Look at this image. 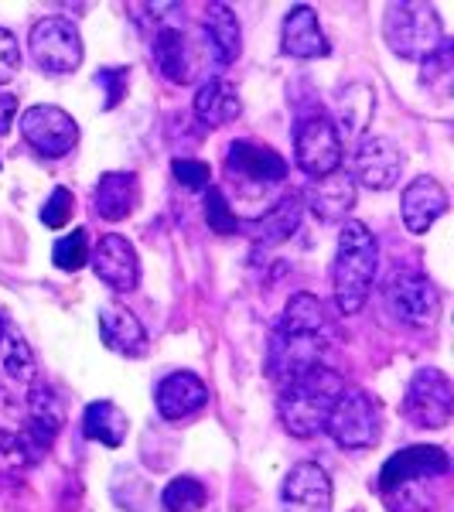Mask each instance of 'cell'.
<instances>
[{"label": "cell", "instance_id": "obj_1", "mask_svg": "<svg viewBox=\"0 0 454 512\" xmlns=\"http://www.w3.org/2000/svg\"><path fill=\"white\" fill-rule=\"evenodd\" d=\"M328 345H332V325H328L325 304L308 291L294 294L287 301L274 338H270L267 376L277 379L280 386L291 383L294 376L321 366Z\"/></svg>", "mask_w": 454, "mask_h": 512}, {"label": "cell", "instance_id": "obj_2", "mask_svg": "<svg viewBox=\"0 0 454 512\" xmlns=\"http://www.w3.org/2000/svg\"><path fill=\"white\" fill-rule=\"evenodd\" d=\"M451 472V458L437 444H410L396 451L379 472V495L390 512H434V495L441 478Z\"/></svg>", "mask_w": 454, "mask_h": 512}, {"label": "cell", "instance_id": "obj_3", "mask_svg": "<svg viewBox=\"0 0 454 512\" xmlns=\"http://www.w3.org/2000/svg\"><path fill=\"white\" fill-rule=\"evenodd\" d=\"M376 270H379L376 236L369 233L366 222H359V219L342 222L338 250H335V267H332L335 304H338L342 315H359L362 304L369 301V291H373Z\"/></svg>", "mask_w": 454, "mask_h": 512}, {"label": "cell", "instance_id": "obj_4", "mask_svg": "<svg viewBox=\"0 0 454 512\" xmlns=\"http://www.w3.org/2000/svg\"><path fill=\"white\" fill-rule=\"evenodd\" d=\"M342 390H345V379L328 366H315V369H308V373L294 376L291 383L280 386L277 410H280V420H284L287 434L308 441V437L325 431L328 414H332Z\"/></svg>", "mask_w": 454, "mask_h": 512}, {"label": "cell", "instance_id": "obj_5", "mask_svg": "<svg viewBox=\"0 0 454 512\" xmlns=\"http://www.w3.org/2000/svg\"><path fill=\"white\" fill-rule=\"evenodd\" d=\"M383 38L393 55L407 62H424L441 48L444 24L431 4H390L383 18Z\"/></svg>", "mask_w": 454, "mask_h": 512}, {"label": "cell", "instance_id": "obj_6", "mask_svg": "<svg viewBox=\"0 0 454 512\" xmlns=\"http://www.w3.org/2000/svg\"><path fill=\"white\" fill-rule=\"evenodd\" d=\"M325 431L332 434V441L345 451L373 448L379 441V403L366 390L345 386V390L338 393L332 414H328Z\"/></svg>", "mask_w": 454, "mask_h": 512}, {"label": "cell", "instance_id": "obj_7", "mask_svg": "<svg viewBox=\"0 0 454 512\" xmlns=\"http://www.w3.org/2000/svg\"><path fill=\"white\" fill-rule=\"evenodd\" d=\"M294 161L304 175L328 178L342 168V137L325 110L304 113L294 130Z\"/></svg>", "mask_w": 454, "mask_h": 512}, {"label": "cell", "instance_id": "obj_8", "mask_svg": "<svg viewBox=\"0 0 454 512\" xmlns=\"http://www.w3.org/2000/svg\"><path fill=\"white\" fill-rule=\"evenodd\" d=\"M31 59L48 76H69L82 65V35L69 18H41L28 35Z\"/></svg>", "mask_w": 454, "mask_h": 512}, {"label": "cell", "instance_id": "obj_9", "mask_svg": "<svg viewBox=\"0 0 454 512\" xmlns=\"http://www.w3.org/2000/svg\"><path fill=\"white\" fill-rule=\"evenodd\" d=\"M451 410H454L451 379L434 366L417 369L407 386V400H403V414H407L410 424L441 431V427L451 424Z\"/></svg>", "mask_w": 454, "mask_h": 512}, {"label": "cell", "instance_id": "obj_10", "mask_svg": "<svg viewBox=\"0 0 454 512\" xmlns=\"http://www.w3.org/2000/svg\"><path fill=\"white\" fill-rule=\"evenodd\" d=\"M21 137L41 154V158L59 161L65 154L76 151L79 144V123L62 110V106L38 103L24 110L21 117Z\"/></svg>", "mask_w": 454, "mask_h": 512}, {"label": "cell", "instance_id": "obj_11", "mask_svg": "<svg viewBox=\"0 0 454 512\" xmlns=\"http://www.w3.org/2000/svg\"><path fill=\"white\" fill-rule=\"evenodd\" d=\"M383 301L390 315L403 325L427 328L441 315V294L427 277L420 274H393L383 291Z\"/></svg>", "mask_w": 454, "mask_h": 512}, {"label": "cell", "instance_id": "obj_12", "mask_svg": "<svg viewBox=\"0 0 454 512\" xmlns=\"http://www.w3.org/2000/svg\"><path fill=\"white\" fill-rule=\"evenodd\" d=\"M284 512H332V478L318 461H301L280 485Z\"/></svg>", "mask_w": 454, "mask_h": 512}, {"label": "cell", "instance_id": "obj_13", "mask_svg": "<svg viewBox=\"0 0 454 512\" xmlns=\"http://www.w3.org/2000/svg\"><path fill=\"white\" fill-rule=\"evenodd\" d=\"M89 260H93L96 277L103 280L110 291L130 294L140 287V260H137V250L130 239H123L117 233L103 236Z\"/></svg>", "mask_w": 454, "mask_h": 512}, {"label": "cell", "instance_id": "obj_14", "mask_svg": "<svg viewBox=\"0 0 454 512\" xmlns=\"http://www.w3.org/2000/svg\"><path fill=\"white\" fill-rule=\"evenodd\" d=\"M359 185L373 188V192H386L400 181L403 171V154L390 137H362L356 147V158H352Z\"/></svg>", "mask_w": 454, "mask_h": 512}, {"label": "cell", "instance_id": "obj_15", "mask_svg": "<svg viewBox=\"0 0 454 512\" xmlns=\"http://www.w3.org/2000/svg\"><path fill=\"white\" fill-rule=\"evenodd\" d=\"M226 171L229 178L250 181V185H280L287 178V161L267 144L233 140L226 151Z\"/></svg>", "mask_w": 454, "mask_h": 512}, {"label": "cell", "instance_id": "obj_16", "mask_svg": "<svg viewBox=\"0 0 454 512\" xmlns=\"http://www.w3.org/2000/svg\"><path fill=\"white\" fill-rule=\"evenodd\" d=\"M400 212H403V226H407V233L424 236L427 229H431L434 222L448 212V192H444V185L437 178L420 175L403 188Z\"/></svg>", "mask_w": 454, "mask_h": 512}, {"label": "cell", "instance_id": "obj_17", "mask_svg": "<svg viewBox=\"0 0 454 512\" xmlns=\"http://www.w3.org/2000/svg\"><path fill=\"white\" fill-rule=\"evenodd\" d=\"M151 52H154V62H158L161 76L175 86H185V82L195 79V48H192V38L185 35L175 24H161L154 31V41H151Z\"/></svg>", "mask_w": 454, "mask_h": 512}, {"label": "cell", "instance_id": "obj_18", "mask_svg": "<svg viewBox=\"0 0 454 512\" xmlns=\"http://www.w3.org/2000/svg\"><path fill=\"white\" fill-rule=\"evenodd\" d=\"M280 41H284V52L294 59H325L332 52L325 31L318 24L315 7L308 4H294L284 14V28H280Z\"/></svg>", "mask_w": 454, "mask_h": 512}, {"label": "cell", "instance_id": "obj_19", "mask_svg": "<svg viewBox=\"0 0 454 512\" xmlns=\"http://www.w3.org/2000/svg\"><path fill=\"white\" fill-rule=\"evenodd\" d=\"M99 338H103L110 352L130 355V359L147 352V332L140 325V318L117 301L99 304Z\"/></svg>", "mask_w": 454, "mask_h": 512}, {"label": "cell", "instance_id": "obj_20", "mask_svg": "<svg viewBox=\"0 0 454 512\" xmlns=\"http://www.w3.org/2000/svg\"><path fill=\"white\" fill-rule=\"evenodd\" d=\"M154 403L164 420H185L209 403V386L195 373H171L154 390Z\"/></svg>", "mask_w": 454, "mask_h": 512}, {"label": "cell", "instance_id": "obj_21", "mask_svg": "<svg viewBox=\"0 0 454 512\" xmlns=\"http://www.w3.org/2000/svg\"><path fill=\"white\" fill-rule=\"evenodd\" d=\"M137 205H140V181L134 171H106V175H99L93 188V209L99 219L123 222L127 216H134Z\"/></svg>", "mask_w": 454, "mask_h": 512}, {"label": "cell", "instance_id": "obj_22", "mask_svg": "<svg viewBox=\"0 0 454 512\" xmlns=\"http://www.w3.org/2000/svg\"><path fill=\"white\" fill-rule=\"evenodd\" d=\"M202 41H205V52H209V59L216 69L229 65L239 52H243V28H239L233 7H226V4L205 7Z\"/></svg>", "mask_w": 454, "mask_h": 512}, {"label": "cell", "instance_id": "obj_23", "mask_svg": "<svg viewBox=\"0 0 454 512\" xmlns=\"http://www.w3.org/2000/svg\"><path fill=\"white\" fill-rule=\"evenodd\" d=\"M301 212H304L301 195L291 192L287 198H280L270 212H263L260 219H250L246 226H239V229H246V236L253 239V246H257V250H270V246L287 243V239L297 233V226H301Z\"/></svg>", "mask_w": 454, "mask_h": 512}, {"label": "cell", "instance_id": "obj_24", "mask_svg": "<svg viewBox=\"0 0 454 512\" xmlns=\"http://www.w3.org/2000/svg\"><path fill=\"white\" fill-rule=\"evenodd\" d=\"M301 202H308V209L315 212L318 219L342 222L349 216L352 205H356V181L349 175H342V171H335V175H328V178L311 181V185L304 188Z\"/></svg>", "mask_w": 454, "mask_h": 512}, {"label": "cell", "instance_id": "obj_25", "mask_svg": "<svg viewBox=\"0 0 454 512\" xmlns=\"http://www.w3.org/2000/svg\"><path fill=\"white\" fill-rule=\"evenodd\" d=\"M65 424V410H62V400L55 396L52 386H41L35 383L31 386V396H28V441L35 444L38 451H48L52 441L59 437Z\"/></svg>", "mask_w": 454, "mask_h": 512}, {"label": "cell", "instance_id": "obj_26", "mask_svg": "<svg viewBox=\"0 0 454 512\" xmlns=\"http://www.w3.org/2000/svg\"><path fill=\"white\" fill-rule=\"evenodd\" d=\"M243 113V99H239L236 86L226 79H209L198 86L195 93V117L205 127H226Z\"/></svg>", "mask_w": 454, "mask_h": 512}, {"label": "cell", "instance_id": "obj_27", "mask_svg": "<svg viewBox=\"0 0 454 512\" xmlns=\"http://www.w3.org/2000/svg\"><path fill=\"white\" fill-rule=\"evenodd\" d=\"M127 431H130L127 414L110 400L89 403L86 414H82V434H86L89 441L106 444V448H120V444L127 441Z\"/></svg>", "mask_w": 454, "mask_h": 512}, {"label": "cell", "instance_id": "obj_28", "mask_svg": "<svg viewBox=\"0 0 454 512\" xmlns=\"http://www.w3.org/2000/svg\"><path fill=\"white\" fill-rule=\"evenodd\" d=\"M373 106H376V93L373 86H366V82H352V86L342 89V96H338V117L332 120L338 137H359L362 130H366L369 117H373Z\"/></svg>", "mask_w": 454, "mask_h": 512}, {"label": "cell", "instance_id": "obj_29", "mask_svg": "<svg viewBox=\"0 0 454 512\" xmlns=\"http://www.w3.org/2000/svg\"><path fill=\"white\" fill-rule=\"evenodd\" d=\"M0 359H4V369L11 379H18L21 386H35L38 383V369H35V355H31V345L14 332H7L0 338Z\"/></svg>", "mask_w": 454, "mask_h": 512}, {"label": "cell", "instance_id": "obj_30", "mask_svg": "<svg viewBox=\"0 0 454 512\" xmlns=\"http://www.w3.org/2000/svg\"><path fill=\"white\" fill-rule=\"evenodd\" d=\"M41 451L28 441V434H11L0 427V475L7 472H24L28 465H35Z\"/></svg>", "mask_w": 454, "mask_h": 512}, {"label": "cell", "instance_id": "obj_31", "mask_svg": "<svg viewBox=\"0 0 454 512\" xmlns=\"http://www.w3.org/2000/svg\"><path fill=\"white\" fill-rule=\"evenodd\" d=\"M205 506V485L192 475H181L161 492L164 512H198Z\"/></svg>", "mask_w": 454, "mask_h": 512}, {"label": "cell", "instance_id": "obj_32", "mask_svg": "<svg viewBox=\"0 0 454 512\" xmlns=\"http://www.w3.org/2000/svg\"><path fill=\"white\" fill-rule=\"evenodd\" d=\"M52 260L55 267L65 270V274H76L89 263V233L86 229H72L69 236H62L59 243L52 246Z\"/></svg>", "mask_w": 454, "mask_h": 512}, {"label": "cell", "instance_id": "obj_33", "mask_svg": "<svg viewBox=\"0 0 454 512\" xmlns=\"http://www.w3.org/2000/svg\"><path fill=\"white\" fill-rule=\"evenodd\" d=\"M205 222H209V229L219 236L239 233V219L233 216V209H229V202H226V192H222L219 185L205 188Z\"/></svg>", "mask_w": 454, "mask_h": 512}, {"label": "cell", "instance_id": "obj_34", "mask_svg": "<svg viewBox=\"0 0 454 512\" xmlns=\"http://www.w3.org/2000/svg\"><path fill=\"white\" fill-rule=\"evenodd\" d=\"M72 209H76V198H72L69 188H55L52 195H48V202L41 205V222H45L48 229H65L72 219Z\"/></svg>", "mask_w": 454, "mask_h": 512}, {"label": "cell", "instance_id": "obj_35", "mask_svg": "<svg viewBox=\"0 0 454 512\" xmlns=\"http://www.w3.org/2000/svg\"><path fill=\"white\" fill-rule=\"evenodd\" d=\"M171 175H175L178 185L192 188V192H205V188L212 185V168L205 161L175 158V161H171Z\"/></svg>", "mask_w": 454, "mask_h": 512}, {"label": "cell", "instance_id": "obj_36", "mask_svg": "<svg viewBox=\"0 0 454 512\" xmlns=\"http://www.w3.org/2000/svg\"><path fill=\"white\" fill-rule=\"evenodd\" d=\"M127 82H130V69H117V65H110V69H99L96 72V86H103V110H113V106H120V99L127 96Z\"/></svg>", "mask_w": 454, "mask_h": 512}, {"label": "cell", "instance_id": "obj_37", "mask_svg": "<svg viewBox=\"0 0 454 512\" xmlns=\"http://www.w3.org/2000/svg\"><path fill=\"white\" fill-rule=\"evenodd\" d=\"M437 79H444V89H448V79H451V41L448 38L441 41V48H437L431 59H424V72H420L424 86H437Z\"/></svg>", "mask_w": 454, "mask_h": 512}, {"label": "cell", "instance_id": "obj_38", "mask_svg": "<svg viewBox=\"0 0 454 512\" xmlns=\"http://www.w3.org/2000/svg\"><path fill=\"white\" fill-rule=\"evenodd\" d=\"M18 69H21V48H18V38H14L7 28H0V86L18 76Z\"/></svg>", "mask_w": 454, "mask_h": 512}, {"label": "cell", "instance_id": "obj_39", "mask_svg": "<svg viewBox=\"0 0 454 512\" xmlns=\"http://www.w3.org/2000/svg\"><path fill=\"white\" fill-rule=\"evenodd\" d=\"M14 113H18V96H14V93H0V137L11 130Z\"/></svg>", "mask_w": 454, "mask_h": 512}, {"label": "cell", "instance_id": "obj_40", "mask_svg": "<svg viewBox=\"0 0 454 512\" xmlns=\"http://www.w3.org/2000/svg\"><path fill=\"white\" fill-rule=\"evenodd\" d=\"M7 332H11V318H7V311L0 308V338H4Z\"/></svg>", "mask_w": 454, "mask_h": 512}]
</instances>
